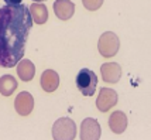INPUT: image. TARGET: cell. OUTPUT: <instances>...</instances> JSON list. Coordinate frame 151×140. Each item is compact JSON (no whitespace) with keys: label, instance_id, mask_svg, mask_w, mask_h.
Returning <instances> with one entry per match:
<instances>
[{"label":"cell","instance_id":"cell-10","mask_svg":"<svg viewBox=\"0 0 151 140\" xmlns=\"http://www.w3.org/2000/svg\"><path fill=\"white\" fill-rule=\"evenodd\" d=\"M59 85V75L52 69H47L41 75V87L45 92H54L57 91Z\"/></svg>","mask_w":151,"mask_h":140},{"label":"cell","instance_id":"cell-4","mask_svg":"<svg viewBox=\"0 0 151 140\" xmlns=\"http://www.w3.org/2000/svg\"><path fill=\"white\" fill-rule=\"evenodd\" d=\"M119 47H120V41H119V37L112 31H106L100 35L99 38V53L102 54V57H106V58H110L113 55H116L119 51Z\"/></svg>","mask_w":151,"mask_h":140},{"label":"cell","instance_id":"cell-15","mask_svg":"<svg viewBox=\"0 0 151 140\" xmlns=\"http://www.w3.org/2000/svg\"><path fill=\"white\" fill-rule=\"evenodd\" d=\"M103 1H105V0H82L85 9L91 10V12H95V10L100 9L102 4H103Z\"/></svg>","mask_w":151,"mask_h":140},{"label":"cell","instance_id":"cell-7","mask_svg":"<svg viewBox=\"0 0 151 140\" xmlns=\"http://www.w3.org/2000/svg\"><path fill=\"white\" fill-rule=\"evenodd\" d=\"M14 108L17 113L21 116H27L34 109V98L30 92H20L14 100Z\"/></svg>","mask_w":151,"mask_h":140},{"label":"cell","instance_id":"cell-6","mask_svg":"<svg viewBox=\"0 0 151 140\" xmlns=\"http://www.w3.org/2000/svg\"><path fill=\"white\" fill-rule=\"evenodd\" d=\"M117 103V93L110 88H102L99 96L96 99V106L100 112H107L110 110L114 105Z\"/></svg>","mask_w":151,"mask_h":140},{"label":"cell","instance_id":"cell-8","mask_svg":"<svg viewBox=\"0 0 151 140\" xmlns=\"http://www.w3.org/2000/svg\"><path fill=\"white\" fill-rule=\"evenodd\" d=\"M100 74H102V78L105 82L116 84L122 76V68L116 62H106L100 67Z\"/></svg>","mask_w":151,"mask_h":140},{"label":"cell","instance_id":"cell-11","mask_svg":"<svg viewBox=\"0 0 151 140\" xmlns=\"http://www.w3.org/2000/svg\"><path fill=\"white\" fill-rule=\"evenodd\" d=\"M109 127L114 133H123L126 130V127H127V116H126V113H123L122 110L113 112L110 115V118H109Z\"/></svg>","mask_w":151,"mask_h":140},{"label":"cell","instance_id":"cell-17","mask_svg":"<svg viewBox=\"0 0 151 140\" xmlns=\"http://www.w3.org/2000/svg\"><path fill=\"white\" fill-rule=\"evenodd\" d=\"M34 3H41V1H44V0H33Z\"/></svg>","mask_w":151,"mask_h":140},{"label":"cell","instance_id":"cell-12","mask_svg":"<svg viewBox=\"0 0 151 140\" xmlns=\"http://www.w3.org/2000/svg\"><path fill=\"white\" fill-rule=\"evenodd\" d=\"M30 14L33 17V21L37 24H44L48 20V9L45 4L42 3H33L31 6L28 7Z\"/></svg>","mask_w":151,"mask_h":140},{"label":"cell","instance_id":"cell-3","mask_svg":"<svg viewBox=\"0 0 151 140\" xmlns=\"http://www.w3.org/2000/svg\"><path fill=\"white\" fill-rule=\"evenodd\" d=\"M98 85V76L96 74L91 71L89 68H82L76 75V87L85 96H92L95 93Z\"/></svg>","mask_w":151,"mask_h":140},{"label":"cell","instance_id":"cell-9","mask_svg":"<svg viewBox=\"0 0 151 140\" xmlns=\"http://www.w3.org/2000/svg\"><path fill=\"white\" fill-rule=\"evenodd\" d=\"M75 4L71 0H57L54 3V13L59 20H68L73 16Z\"/></svg>","mask_w":151,"mask_h":140},{"label":"cell","instance_id":"cell-16","mask_svg":"<svg viewBox=\"0 0 151 140\" xmlns=\"http://www.w3.org/2000/svg\"><path fill=\"white\" fill-rule=\"evenodd\" d=\"M23 0H4L7 6H17V4H21Z\"/></svg>","mask_w":151,"mask_h":140},{"label":"cell","instance_id":"cell-2","mask_svg":"<svg viewBox=\"0 0 151 140\" xmlns=\"http://www.w3.org/2000/svg\"><path fill=\"white\" fill-rule=\"evenodd\" d=\"M76 137V125L69 118H59L52 126V139L73 140Z\"/></svg>","mask_w":151,"mask_h":140},{"label":"cell","instance_id":"cell-1","mask_svg":"<svg viewBox=\"0 0 151 140\" xmlns=\"http://www.w3.org/2000/svg\"><path fill=\"white\" fill-rule=\"evenodd\" d=\"M33 27L28 6L0 7V67H16L26 53V43Z\"/></svg>","mask_w":151,"mask_h":140},{"label":"cell","instance_id":"cell-14","mask_svg":"<svg viewBox=\"0 0 151 140\" xmlns=\"http://www.w3.org/2000/svg\"><path fill=\"white\" fill-rule=\"evenodd\" d=\"M17 89V81L13 75H3L0 78V93L3 96H10Z\"/></svg>","mask_w":151,"mask_h":140},{"label":"cell","instance_id":"cell-13","mask_svg":"<svg viewBox=\"0 0 151 140\" xmlns=\"http://www.w3.org/2000/svg\"><path fill=\"white\" fill-rule=\"evenodd\" d=\"M34 74H35V67H34V64L30 60L20 61L19 67H17V75L21 79L28 82V81H31L34 78Z\"/></svg>","mask_w":151,"mask_h":140},{"label":"cell","instance_id":"cell-5","mask_svg":"<svg viewBox=\"0 0 151 140\" xmlns=\"http://www.w3.org/2000/svg\"><path fill=\"white\" fill-rule=\"evenodd\" d=\"M100 125L93 118H86L81 125V139L82 140H98L100 139Z\"/></svg>","mask_w":151,"mask_h":140}]
</instances>
